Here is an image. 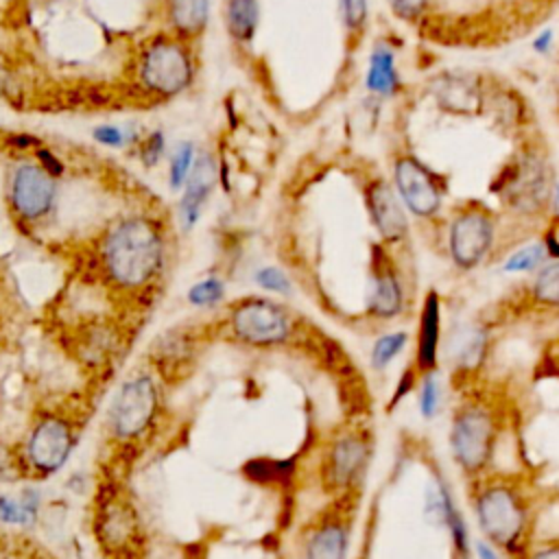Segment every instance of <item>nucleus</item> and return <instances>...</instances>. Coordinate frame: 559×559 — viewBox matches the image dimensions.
Returning a JSON list of instances; mask_svg holds the SVG:
<instances>
[{
	"instance_id": "f257e3e1",
	"label": "nucleus",
	"mask_w": 559,
	"mask_h": 559,
	"mask_svg": "<svg viewBox=\"0 0 559 559\" xmlns=\"http://www.w3.org/2000/svg\"><path fill=\"white\" fill-rule=\"evenodd\" d=\"M103 266L120 288H142L162 269L166 247L162 229L144 216L116 223L103 240Z\"/></svg>"
},
{
	"instance_id": "f03ea898",
	"label": "nucleus",
	"mask_w": 559,
	"mask_h": 559,
	"mask_svg": "<svg viewBox=\"0 0 559 559\" xmlns=\"http://www.w3.org/2000/svg\"><path fill=\"white\" fill-rule=\"evenodd\" d=\"M138 79L146 92L173 98L194 79V61L181 39L159 35L144 44L138 61Z\"/></svg>"
},
{
	"instance_id": "7ed1b4c3",
	"label": "nucleus",
	"mask_w": 559,
	"mask_h": 559,
	"mask_svg": "<svg viewBox=\"0 0 559 559\" xmlns=\"http://www.w3.org/2000/svg\"><path fill=\"white\" fill-rule=\"evenodd\" d=\"M159 411V391L148 373H135L127 378L107 411V426L114 439L133 443L142 439L155 424Z\"/></svg>"
},
{
	"instance_id": "20e7f679",
	"label": "nucleus",
	"mask_w": 559,
	"mask_h": 559,
	"mask_svg": "<svg viewBox=\"0 0 559 559\" xmlns=\"http://www.w3.org/2000/svg\"><path fill=\"white\" fill-rule=\"evenodd\" d=\"M234 336L253 347L280 345L290 336L288 312L271 299L247 297L234 306L229 314Z\"/></svg>"
},
{
	"instance_id": "39448f33",
	"label": "nucleus",
	"mask_w": 559,
	"mask_h": 559,
	"mask_svg": "<svg viewBox=\"0 0 559 559\" xmlns=\"http://www.w3.org/2000/svg\"><path fill=\"white\" fill-rule=\"evenodd\" d=\"M496 223L485 207L461 210L448 229V253L456 269L469 271L478 266L493 247Z\"/></svg>"
},
{
	"instance_id": "423d86ee",
	"label": "nucleus",
	"mask_w": 559,
	"mask_h": 559,
	"mask_svg": "<svg viewBox=\"0 0 559 559\" xmlns=\"http://www.w3.org/2000/svg\"><path fill=\"white\" fill-rule=\"evenodd\" d=\"M74 448V428L66 417L46 415L37 419L26 437L24 456L28 465L41 474L52 476L63 469Z\"/></svg>"
},
{
	"instance_id": "0eeeda50",
	"label": "nucleus",
	"mask_w": 559,
	"mask_h": 559,
	"mask_svg": "<svg viewBox=\"0 0 559 559\" xmlns=\"http://www.w3.org/2000/svg\"><path fill=\"white\" fill-rule=\"evenodd\" d=\"M393 190L404 210L419 218H430L441 210L443 186L437 175L413 155L395 159Z\"/></svg>"
},
{
	"instance_id": "6e6552de",
	"label": "nucleus",
	"mask_w": 559,
	"mask_h": 559,
	"mask_svg": "<svg viewBox=\"0 0 559 559\" xmlns=\"http://www.w3.org/2000/svg\"><path fill=\"white\" fill-rule=\"evenodd\" d=\"M493 439L496 428L491 415L480 406H469L461 411L454 419L450 435L452 454L461 467H465L467 472H476L489 461Z\"/></svg>"
},
{
	"instance_id": "1a4fd4ad",
	"label": "nucleus",
	"mask_w": 559,
	"mask_h": 559,
	"mask_svg": "<svg viewBox=\"0 0 559 559\" xmlns=\"http://www.w3.org/2000/svg\"><path fill=\"white\" fill-rule=\"evenodd\" d=\"M476 515L487 537L511 548L524 531V507L509 487H489L478 496Z\"/></svg>"
},
{
	"instance_id": "9d476101",
	"label": "nucleus",
	"mask_w": 559,
	"mask_h": 559,
	"mask_svg": "<svg viewBox=\"0 0 559 559\" xmlns=\"http://www.w3.org/2000/svg\"><path fill=\"white\" fill-rule=\"evenodd\" d=\"M11 205L24 221L44 218L55 203V177H50L39 164H20L11 175Z\"/></svg>"
},
{
	"instance_id": "9b49d317",
	"label": "nucleus",
	"mask_w": 559,
	"mask_h": 559,
	"mask_svg": "<svg viewBox=\"0 0 559 559\" xmlns=\"http://www.w3.org/2000/svg\"><path fill=\"white\" fill-rule=\"evenodd\" d=\"M502 188L515 207L537 210L550 194L546 164L537 155H522L511 166V177Z\"/></svg>"
},
{
	"instance_id": "f8f14e48",
	"label": "nucleus",
	"mask_w": 559,
	"mask_h": 559,
	"mask_svg": "<svg viewBox=\"0 0 559 559\" xmlns=\"http://www.w3.org/2000/svg\"><path fill=\"white\" fill-rule=\"evenodd\" d=\"M365 201H367L371 223L384 242H400L406 238L408 234L406 210L397 199L395 190L386 181L373 179L371 183H367Z\"/></svg>"
},
{
	"instance_id": "ddd939ff",
	"label": "nucleus",
	"mask_w": 559,
	"mask_h": 559,
	"mask_svg": "<svg viewBox=\"0 0 559 559\" xmlns=\"http://www.w3.org/2000/svg\"><path fill=\"white\" fill-rule=\"evenodd\" d=\"M140 520L131 502L122 496L107 498L96 513V535L105 550L120 552L124 550L138 535Z\"/></svg>"
},
{
	"instance_id": "4468645a",
	"label": "nucleus",
	"mask_w": 559,
	"mask_h": 559,
	"mask_svg": "<svg viewBox=\"0 0 559 559\" xmlns=\"http://www.w3.org/2000/svg\"><path fill=\"white\" fill-rule=\"evenodd\" d=\"M378 258L373 266L371 288H369V312L380 319H393L404 308V284L393 269L391 260L382 255V249L378 247Z\"/></svg>"
},
{
	"instance_id": "2eb2a0df",
	"label": "nucleus",
	"mask_w": 559,
	"mask_h": 559,
	"mask_svg": "<svg viewBox=\"0 0 559 559\" xmlns=\"http://www.w3.org/2000/svg\"><path fill=\"white\" fill-rule=\"evenodd\" d=\"M216 164L212 159V155L203 153L194 159V166L188 175V181H186V190H183V197H181V218L186 223V227H192L201 212H203V205L216 183Z\"/></svg>"
},
{
	"instance_id": "dca6fc26",
	"label": "nucleus",
	"mask_w": 559,
	"mask_h": 559,
	"mask_svg": "<svg viewBox=\"0 0 559 559\" xmlns=\"http://www.w3.org/2000/svg\"><path fill=\"white\" fill-rule=\"evenodd\" d=\"M439 336H441V306H439L437 293L430 290L421 306L419 332H417V354H415L417 369L424 373L432 371L437 365Z\"/></svg>"
},
{
	"instance_id": "f3484780",
	"label": "nucleus",
	"mask_w": 559,
	"mask_h": 559,
	"mask_svg": "<svg viewBox=\"0 0 559 559\" xmlns=\"http://www.w3.org/2000/svg\"><path fill=\"white\" fill-rule=\"evenodd\" d=\"M369 459V445L360 437H343L330 450V476L336 485L352 483Z\"/></svg>"
},
{
	"instance_id": "a211bd4d",
	"label": "nucleus",
	"mask_w": 559,
	"mask_h": 559,
	"mask_svg": "<svg viewBox=\"0 0 559 559\" xmlns=\"http://www.w3.org/2000/svg\"><path fill=\"white\" fill-rule=\"evenodd\" d=\"M166 13L179 37H197L210 20V0H166Z\"/></svg>"
},
{
	"instance_id": "6ab92c4d",
	"label": "nucleus",
	"mask_w": 559,
	"mask_h": 559,
	"mask_svg": "<svg viewBox=\"0 0 559 559\" xmlns=\"http://www.w3.org/2000/svg\"><path fill=\"white\" fill-rule=\"evenodd\" d=\"M367 90L378 96H391L397 92L400 74L395 68V55L386 44H376L367 63Z\"/></svg>"
},
{
	"instance_id": "aec40b11",
	"label": "nucleus",
	"mask_w": 559,
	"mask_h": 559,
	"mask_svg": "<svg viewBox=\"0 0 559 559\" xmlns=\"http://www.w3.org/2000/svg\"><path fill=\"white\" fill-rule=\"evenodd\" d=\"M349 535L345 524L328 522L317 528L306 548V559H345Z\"/></svg>"
},
{
	"instance_id": "412c9836",
	"label": "nucleus",
	"mask_w": 559,
	"mask_h": 559,
	"mask_svg": "<svg viewBox=\"0 0 559 559\" xmlns=\"http://www.w3.org/2000/svg\"><path fill=\"white\" fill-rule=\"evenodd\" d=\"M260 20L258 0H227L225 2V24L229 35L240 41L249 44L255 37Z\"/></svg>"
},
{
	"instance_id": "4be33fe9",
	"label": "nucleus",
	"mask_w": 559,
	"mask_h": 559,
	"mask_svg": "<svg viewBox=\"0 0 559 559\" xmlns=\"http://www.w3.org/2000/svg\"><path fill=\"white\" fill-rule=\"evenodd\" d=\"M39 493L33 489L22 491V496L0 493V522L15 526H31L37 522Z\"/></svg>"
},
{
	"instance_id": "5701e85b",
	"label": "nucleus",
	"mask_w": 559,
	"mask_h": 559,
	"mask_svg": "<svg viewBox=\"0 0 559 559\" xmlns=\"http://www.w3.org/2000/svg\"><path fill=\"white\" fill-rule=\"evenodd\" d=\"M533 297L546 306H559V260L542 264L533 277Z\"/></svg>"
},
{
	"instance_id": "b1692460",
	"label": "nucleus",
	"mask_w": 559,
	"mask_h": 559,
	"mask_svg": "<svg viewBox=\"0 0 559 559\" xmlns=\"http://www.w3.org/2000/svg\"><path fill=\"white\" fill-rule=\"evenodd\" d=\"M406 341H408L406 332H391L380 336L371 349V365L376 369H384L406 347Z\"/></svg>"
},
{
	"instance_id": "393cba45",
	"label": "nucleus",
	"mask_w": 559,
	"mask_h": 559,
	"mask_svg": "<svg viewBox=\"0 0 559 559\" xmlns=\"http://www.w3.org/2000/svg\"><path fill=\"white\" fill-rule=\"evenodd\" d=\"M194 146L190 142L186 144H179V148L175 151L173 159H170V173H168V179H170V188L173 190H179L181 186H186L188 181V175L194 166Z\"/></svg>"
},
{
	"instance_id": "a878e982",
	"label": "nucleus",
	"mask_w": 559,
	"mask_h": 559,
	"mask_svg": "<svg viewBox=\"0 0 559 559\" xmlns=\"http://www.w3.org/2000/svg\"><path fill=\"white\" fill-rule=\"evenodd\" d=\"M546 258L544 245L535 242V245H526L522 249H518L515 253L509 255V260L504 262V271L509 273H520V271H535L542 266Z\"/></svg>"
},
{
	"instance_id": "bb28decb",
	"label": "nucleus",
	"mask_w": 559,
	"mask_h": 559,
	"mask_svg": "<svg viewBox=\"0 0 559 559\" xmlns=\"http://www.w3.org/2000/svg\"><path fill=\"white\" fill-rule=\"evenodd\" d=\"M223 297H225V284L218 277H205L201 282H197L194 286H190V290H188V301L199 308L214 306Z\"/></svg>"
},
{
	"instance_id": "cd10ccee",
	"label": "nucleus",
	"mask_w": 559,
	"mask_h": 559,
	"mask_svg": "<svg viewBox=\"0 0 559 559\" xmlns=\"http://www.w3.org/2000/svg\"><path fill=\"white\" fill-rule=\"evenodd\" d=\"M341 17L349 33H360L369 17V0H338Z\"/></svg>"
},
{
	"instance_id": "c85d7f7f",
	"label": "nucleus",
	"mask_w": 559,
	"mask_h": 559,
	"mask_svg": "<svg viewBox=\"0 0 559 559\" xmlns=\"http://www.w3.org/2000/svg\"><path fill=\"white\" fill-rule=\"evenodd\" d=\"M483 347H485V341H483V334L478 330L465 332L459 347H456V356H459L461 365L474 367L483 356Z\"/></svg>"
},
{
	"instance_id": "c756f323",
	"label": "nucleus",
	"mask_w": 559,
	"mask_h": 559,
	"mask_svg": "<svg viewBox=\"0 0 559 559\" xmlns=\"http://www.w3.org/2000/svg\"><path fill=\"white\" fill-rule=\"evenodd\" d=\"M255 284L264 290H271V293H288L290 290V280L286 277L284 271L275 269V266H264V269H258L255 275H253Z\"/></svg>"
},
{
	"instance_id": "7c9ffc66",
	"label": "nucleus",
	"mask_w": 559,
	"mask_h": 559,
	"mask_svg": "<svg viewBox=\"0 0 559 559\" xmlns=\"http://www.w3.org/2000/svg\"><path fill=\"white\" fill-rule=\"evenodd\" d=\"M439 408V382L435 380V376H426L424 384H421V395H419V411L426 419L435 417Z\"/></svg>"
},
{
	"instance_id": "2f4dec72",
	"label": "nucleus",
	"mask_w": 559,
	"mask_h": 559,
	"mask_svg": "<svg viewBox=\"0 0 559 559\" xmlns=\"http://www.w3.org/2000/svg\"><path fill=\"white\" fill-rule=\"evenodd\" d=\"M386 2L397 17L408 20V22L417 20L428 7V0H386Z\"/></svg>"
},
{
	"instance_id": "473e14b6",
	"label": "nucleus",
	"mask_w": 559,
	"mask_h": 559,
	"mask_svg": "<svg viewBox=\"0 0 559 559\" xmlns=\"http://www.w3.org/2000/svg\"><path fill=\"white\" fill-rule=\"evenodd\" d=\"M94 140L103 146H122L124 144V131L114 124H103L94 129Z\"/></svg>"
},
{
	"instance_id": "72a5a7b5",
	"label": "nucleus",
	"mask_w": 559,
	"mask_h": 559,
	"mask_svg": "<svg viewBox=\"0 0 559 559\" xmlns=\"http://www.w3.org/2000/svg\"><path fill=\"white\" fill-rule=\"evenodd\" d=\"M162 151H164V135H162L159 131H155V133L146 140V144H144V148L140 151V155H142V159H144L146 166H153L155 162H159Z\"/></svg>"
},
{
	"instance_id": "f704fd0d",
	"label": "nucleus",
	"mask_w": 559,
	"mask_h": 559,
	"mask_svg": "<svg viewBox=\"0 0 559 559\" xmlns=\"http://www.w3.org/2000/svg\"><path fill=\"white\" fill-rule=\"evenodd\" d=\"M35 157H37V164H39L50 177H59V175L66 170L63 162H61L52 151H48V148H37V151H35Z\"/></svg>"
},
{
	"instance_id": "c9c22d12",
	"label": "nucleus",
	"mask_w": 559,
	"mask_h": 559,
	"mask_svg": "<svg viewBox=\"0 0 559 559\" xmlns=\"http://www.w3.org/2000/svg\"><path fill=\"white\" fill-rule=\"evenodd\" d=\"M15 463H13V454L4 448V443H0V478H15Z\"/></svg>"
},
{
	"instance_id": "e433bc0d",
	"label": "nucleus",
	"mask_w": 559,
	"mask_h": 559,
	"mask_svg": "<svg viewBox=\"0 0 559 559\" xmlns=\"http://www.w3.org/2000/svg\"><path fill=\"white\" fill-rule=\"evenodd\" d=\"M550 44H552V31L546 28V31H542V33L535 37L533 48H535L537 52H548V50H550Z\"/></svg>"
},
{
	"instance_id": "4c0bfd02",
	"label": "nucleus",
	"mask_w": 559,
	"mask_h": 559,
	"mask_svg": "<svg viewBox=\"0 0 559 559\" xmlns=\"http://www.w3.org/2000/svg\"><path fill=\"white\" fill-rule=\"evenodd\" d=\"M11 142L17 148H28V146H37L39 144V140L31 138V135H15V138H11Z\"/></svg>"
},
{
	"instance_id": "58836bf2",
	"label": "nucleus",
	"mask_w": 559,
	"mask_h": 559,
	"mask_svg": "<svg viewBox=\"0 0 559 559\" xmlns=\"http://www.w3.org/2000/svg\"><path fill=\"white\" fill-rule=\"evenodd\" d=\"M476 550H478L480 559H498L496 550H493L489 544H485V542H478V544H476Z\"/></svg>"
},
{
	"instance_id": "ea45409f",
	"label": "nucleus",
	"mask_w": 559,
	"mask_h": 559,
	"mask_svg": "<svg viewBox=\"0 0 559 559\" xmlns=\"http://www.w3.org/2000/svg\"><path fill=\"white\" fill-rule=\"evenodd\" d=\"M531 559H559V548H546L535 552Z\"/></svg>"
}]
</instances>
